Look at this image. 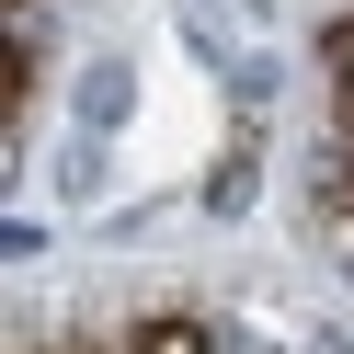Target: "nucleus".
Returning <instances> with one entry per match:
<instances>
[{"label": "nucleus", "mask_w": 354, "mask_h": 354, "mask_svg": "<svg viewBox=\"0 0 354 354\" xmlns=\"http://www.w3.org/2000/svg\"><path fill=\"white\" fill-rule=\"evenodd\" d=\"M69 115L92 126V138H115V126L138 115V69H126V57H92V69L69 80Z\"/></svg>", "instance_id": "obj_1"}, {"label": "nucleus", "mask_w": 354, "mask_h": 354, "mask_svg": "<svg viewBox=\"0 0 354 354\" xmlns=\"http://www.w3.org/2000/svg\"><path fill=\"white\" fill-rule=\"evenodd\" d=\"M252 194H263V149H252V138H240V149H229V160H217V171H206V217H252Z\"/></svg>", "instance_id": "obj_2"}, {"label": "nucleus", "mask_w": 354, "mask_h": 354, "mask_svg": "<svg viewBox=\"0 0 354 354\" xmlns=\"http://www.w3.org/2000/svg\"><path fill=\"white\" fill-rule=\"evenodd\" d=\"M217 80H229V103H240V115H274V92H286V57H274V46H252V57H229Z\"/></svg>", "instance_id": "obj_3"}, {"label": "nucleus", "mask_w": 354, "mask_h": 354, "mask_svg": "<svg viewBox=\"0 0 354 354\" xmlns=\"http://www.w3.org/2000/svg\"><path fill=\"white\" fill-rule=\"evenodd\" d=\"M103 149H115V138L69 126V149H57V194H103Z\"/></svg>", "instance_id": "obj_4"}, {"label": "nucleus", "mask_w": 354, "mask_h": 354, "mask_svg": "<svg viewBox=\"0 0 354 354\" xmlns=\"http://www.w3.org/2000/svg\"><path fill=\"white\" fill-rule=\"evenodd\" d=\"M331 274H343V297H354V217L331 229Z\"/></svg>", "instance_id": "obj_5"}, {"label": "nucleus", "mask_w": 354, "mask_h": 354, "mask_svg": "<svg viewBox=\"0 0 354 354\" xmlns=\"http://www.w3.org/2000/svg\"><path fill=\"white\" fill-rule=\"evenodd\" d=\"M297 354H354V343H343V331H320V320H308V331H297Z\"/></svg>", "instance_id": "obj_6"}, {"label": "nucleus", "mask_w": 354, "mask_h": 354, "mask_svg": "<svg viewBox=\"0 0 354 354\" xmlns=\"http://www.w3.org/2000/svg\"><path fill=\"white\" fill-rule=\"evenodd\" d=\"M35 354H57V343H35ZM69 354H80V343H69Z\"/></svg>", "instance_id": "obj_7"}]
</instances>
